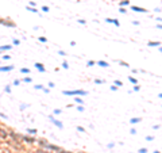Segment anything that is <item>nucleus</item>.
I'll return each instance as SVG.
<instances>
[{
	"mask_svg": "<svg viewBox=\"0 0 162 153\" xmlns=\"http://www.w3.org/2000/svg\"><path fill=\"white\" fill-rule=\"evenodd\" d=\"M65 95H86L85 91H65Z\"/></svg>",
	"mask_w": 162,
	"mask_h": 153,
	"instance_id": "1",
	"label": "nucleus"
},
{
	"mask_svg": "<svg viewBox=\"0 0 162 153\" xmlns=\"http://www.w3.org/2000/svg\"><path fill=\"white\" fill-rule=\"evenodd\" d=\"M50 121H51L53 123H55V125H57V126H59V127L62 129V123H59L58 121H55V119H54V118H53V117H50Z\"/></svg>",
	"mask_w": 162,
	"mask_h": 153,
	"instance_id": "2",
	"label": "nucleus"
},
{
	"mask_svg": "<svg viewBox=\"0 0 162 153\" xmlns=\"http://www.w3.org/2000/svg\"><path fill=\"white\" fill-rule=\"evenodd\" d=\"M35 66H37V69H39L41 72H45V68H43V65H42V64L37 62V64H35Z\"/></svg>",
	"mask_w": 162,
	"mask_h": 153,
	"instance_id": "3",
	"label": "nucleus"
},
{
	"mask_svg": "<svg viewBox=\"0 0 162 153\" xmlns=\"http://www.w3.org/2000/svg\"><path fill=\"white\" fill-rule=\"evenodd\" d=\"M132 10H134V11H139V12H146V10L145 8H140V7H132Z\"/></svg>",
	"mask_w": 162,
	"mask_h": 153,
	"instance_id": "4",
	"label": "nucleus"
},
{
	"mask_svg": "<svg viewBox=\"0 0 162 153\" xmlns=\"http://www.w3.org/2000/svg\"><path fill=\"white\" fill-rule=\"evenodd\" d=\"M14 69V66L10 65V66H7V68H0V72H3V71H12Z\"/></svg>",
	"mask_w": 162,
	"mask_h": 153,
	"instance_id": "5",
	"label": "nucleus"
},
{
	"mask_svg": "<svg viewBox=\"0 0 162 153\" xmlns=\"http://www.w3.org/2000/svg\"><path fill=\"white\" fill-rule=\"evenodd\" d=\"M0 153H11L10 149H5V148H1L0 149Z\"/></svg>",
	"mask_w": 162,
	"mask_h": 153,
	"instance_id": "6",
	"label": "nucleus"
},
{
	"mask_svg": "<svg viewBox=\"0 0 162 153\" xmlns=\"http://www.w3.org/2000/svg\"><path fill=\"white\" fill-rule=\"evenodd\" d=\"M99 65H100V66H104V68H105V66H108V64H107V62H104V61H99Z\"/></svg>",
	"mask_w": 162,
	"mask_h": 153,
	"instance_id": "7",
	"label": "nucleus"
},
{
	"mask_svg": "<svg viewBox=\"0 0 162 153\" xmlns=\"http://www.w3.org/2000/svg\"><path fill=\"white\" fill-rule=\"evenodd\" d=\"M139 118H132V119H131V121H130V122H131V123H136V122H139Z\"/></svg>",
	"mask_w": 162,
	"mask_h": 153,
	"instance_id": "8",
	"label": "nucleus"
},
{
	"mask_svg": "<svg viewBox=\"0 0 162 153\" xmlns=\"http://www.w3.org/2000/svg\"><path fill=\"white\" fill-rule=\"evenodd\" d=\"M27 131L31 133V134H35V133H37V130H34V129H27Z\"/></svg>",
	"mask_w": 162,
	"mask_h": 153,
	"instance_id": "9",
	"label": "nucleus"
},
{
	"mask_svg": "<svg viewBox=\"0 0 162 153\" xmlns=\"http://www.w3.org/2000/svg\"><path fill=\"white\" fill-rule=\"evenodd\" d=\"M11 49V46H3V48H0V50H8Z\"/></svg>",
	"mask_w": 162,
	"mask_h": 153,
	"instance_id": "10",
	"label": "nucleus"
},
{
	"mask_svg": "<svg viewBox=\"0 0 162 153\" xmlns=\"http://www.w3.org/2000/svg\"><path fill=\"white\" fill-rule=\"evenodd\" d=\"M150 46H157V45H159V42H150Z\"/></svg>",
	"mask_w": 162,
	"mask_h": 153,
	"instance_id": "11",
	"label": "nucleus"
},
{
	"mask_svg": "<svg viewBox=\"0 0 162 153\" xmlns=\"http://www.w3.org/2000/svg\"><path fill=\"white\" fill-rule=\"evenodd\" d=\"M24 140H26V141H28V142H30V144H32V142H34V140H32V138H27V137H26Z\"/></svg>",
	"mask_w": 162,
	"mask_h": 153,
	"instance_id": "12",
	"label": "nucleus"
},
{
	"mask_svg": "<svg viewBox=\"0 0 162 153\" xmlns=\"http://www.w3.org/2000/svg\"><path fill=\"white\" fill-rule=\"evenodd\" d=\"M112 23L115 24V26H119V22L116 20V19H113V20H112Z\"/></svg>",
	"mask_w": 162,
	"mask_h": 153,
	"instance_id": "13",
	"label": "nucleus"
},
{
	"mask_svg": "<svg viewBox=\"0 0 162 153\" xmlns=\"http://www.w3.org/2000/svg\"><path fill=\"white\" fill-rule=\"evenodd\" d=\"M146 152H147V149H145V148H142L139 150V153H146Z\"/></svg>",
	"mask_w": 162,
	"mask_h": 153,
	"instance_id": "14",
	"label": "nucleus"
},
{
	"mask_svg": "<svg viewBox=\"0 0 162 153\" xmlns=\"http://www.w3.org/2000/svg\"><path fill=\"white\" fill-rule=\"evenodd\" d=\"M22 72H23V73H28L30 71H28V69H26V68H23V69H22Z\"/></svg>",
	"mask_w": 162,
	"mask_h": 153,
	"instance_id": "15",
	"label": "nucleus"
},
{
	"mask_svg": "<svg viewBox=\"0 0 162 153\" xmlns=\"http://www.w3.org/2000/svg\"><path fill=\"white\" fill-rule=\"evenodd\" d=\"M24 81H27V83H30V81H31V79H30V77H26V79H24Z\"/></svg>",
	"mask_w": 162,
	"mask_h": 153,
	"instance_id": "16",
	"label": "nucleus"
},
{
	"mask_svg": "<svg viewBox=\"0 0 162 153\" xmlns=\"http://www.w3.org/2000/svg\"><path fill=\"white\" fill-rule=\"evenodd\" d=\"M77 130H78V131H84V129H82L81 126H78V127H77Z\"/></svg>",
	"mask_w": 162,
	"mask_h": 153,
	"instance_id": "17",
	"label": "nucleus"
},
{
	"mask_svg": "<svg viewBox=\"0 0 162 153\" xmlns=\"http://www.w3.org/2000/svg\"><path fill=\"white\" fill-rule=\"evenodd\" d=\"M39 41H41V42H46V38H43L42 37V38H39Z\"/></svg>",
	"mask_w": 162,
	"mask_h": 153,
	"instance_id": "18",
	"label": "nucleus"
},
{
	"mask_svg": "<svg viewBox=\"0 0 162 153\" xmlns=\"http://www.w3.org/2000/svg\"><path fill=\"white\" fill-rule=\"evenodd\" d=\"M61 153H69V152H61Z\"/></svg>",
	"mask_w": 162,
	"mask_h": 153,
	"instance_id": "19",
	"label": "nucleus"
},
{
	"mask_svg": "<svg viewBox=\"0 0 162 153\" xmlns=\"http://www.w3.org/2000/svg\"><path fill=\"white\" fill-rule=\"evenodd\" d=\"M155 153H159V152H155Z\"/></svg>",
	"mask_w": 162,
	"mask_h": 153,
	"instance_id": "20",
	"label": "nucleus"
}]
</instances>
